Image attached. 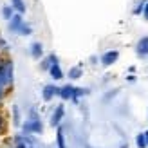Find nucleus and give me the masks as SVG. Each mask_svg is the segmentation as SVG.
<instances>
[{
    "instance_id": "39448f33",
    "label": "nucleus",
    "mask_w": 148,
    "mask_h": 148,
    "mask_svg": "<svg viewBox=\"0 0 148 148\" xmlns=\"http://www.w3.org/2000/svg\"><path fill=\"white\" fill-rule=\"evenodd\" d=\"M63 114H65L63 105H58L56 110H54V114H53V117H51V125H53V127H60V123L63 119Z\"/></svg>"
},
{
    "instance_id": "ddd939ff",
    "label": "nucleus",
    "mask_w": 148,
    "mask_h": 148,
    "mask_svg": "<svg viewBox=\"0 0 148 148\" xmlns=\"http://www.w3.org/2000/svg\"><path fill=\"white\" fill-rule=\"evenodd\" d=\"M11 2H13V9H16L20 14L25 13V4H24V0H11Z\"/></svg>"
},
{
    "instance_id": "9d476101",
    "label": "nucleus",
    "mask_w": 148,
    "mask_h": 148,
    "mask_svg": "<svg viewBox=\"0 0 148 148\" xmlns=\"http://www.w3.org/2000/svg\"><path fill=\"white\" fill-rule=\"evenodd\" d=\"M42 54H43V45L40 42H34L31 45V56L34 58V60H38V58H42Z\"/></svg>"
},
{
    "instance_id": "1a4fd4ad",
    "label": "nucleus",
    "mask_w": 148,
    "mask_h": 148,
    "mask_svg": "<svg viewBox=\"0 0 148 148\" xmlns=\"http://www.w3.org/2000/svg\"><path fill=\"white\" fill-rule=\"evenodd\" d=\"M49 74H51L54 79H62V78H63V71H62V67H60V63L56 62V63L51 65V67H49Z\"/></svg>"
},
{
    "instance_id": "f8f14e48",
    "label": "nucleus",
    "mask_w": 148,
    "mask_h": 148,
    "mask_svg": "<svg viewBox=\"0 0 148 148\" xmlns=\"http://www.w3.org/2000/svg\"><path fill=\"white\" fill-rule=\"evenodd\" d=\"M56 62H58L56 54H49V56L45 58V60L42 62V69H43V71H49V67H51L53 63H56Z\"/></svg>"
},
{
    "instance_id": "7ed1b4c3",
    "label": "nucleus",
    "mask_w": 148,
    "mask_h": 148,
    "mask_svg": "<svg viewBox=\"0 0 148 148\" xmlns=\"http://www.w3.org/2000/svg\"><path fill=\"white\" fill-rule=\"evenodd\" d=\"M117 58H119V53H117V51H107V53L101 56V63L105 65V67H108V65L117 62Z\"/></svg>"
},
{
    "instance_id": "4468645a",
    "label": "nucleus",
    "mask_w": 148,
    "mask_h": 148,
    "mask_svg": "<svg viewBox=\"0 0 148 148\" xmlns=\"http://www.w3.org/2000/svg\"><path fill=\"white\" fill-rule=\"evenodd\" d=\"M31 33H33V29H31V25H29V24H25V22H24V24L20 25V29H18V34H24V36H29Z\"/></svg>"
},
{
    "instance_id": "6e6552de",
    "label": "nucleus",
    "mask_w": 148,
    "mask_h": 148,
    "mask_svg": "<svg viewBox=\"0 0 148 148\" xmlns=\"http://www.w3.org/2000/svg\"><path fill=\"white\" fill-rule=\"evenodd\" d=\"M58 96H62V99H72L74 98V87L72 85H65L60 88Z\"/></svg>"
},
{
    "instance_id": "a211bd4d",
    "label": "nucleus",
    "mask_w": 148,
    "mask_h": 148,
    "mask_svg": "<svg viewBox=\"0 0 148 148\" xmlns=\"http://www.w3.org/2000/svg\"><path fill=\"white\" fill-rule=\"evenodd\" d=\"M145 4H146V0H141V2H139V5L134 9V13L136 14H139V13H143V9H145Z\"/></svg>"
},
{
    "instance_id": "aec40b11",
    "label": "nucleus",
    "mask_w": 148,
    "mask_h": 148,
    "mask_svg": "<svg viewBox=\"0 0 148 148\" xmlns=\"http://www.w3.org/2000/svg\"><path fill=\"white\" fill-rule=\"evenodd\" d=\"M143 134H145V141H146V146H148V130H146V132H143Z\"/></svg>"
},
{
    "instance_id": "dca6fc26",
    "label": "nucleus",
    "mask_w": 148,
    "mask_h": 148,
    "mask_svg": "<svg viewBox=\"0 0 148 148\" xmlns=\"http://www.w3.org/2000/svg\"><path fill=\"white\" fill-rule=\"evenodd\" d=\"M2 16H4L5 20H11V18H13V7L4 5V7H2Z\"/></svg>"
},
{
    "instance_id": "423d86ee",
    "label": "nucleus",
    "mask_w": 148,
    "mask_h": 148,
    "mask_svg": "<svg viewBox=\"0 0 148 148\" xmlns=\"http://www.w3.org/2000/svg\"><path fill=\"white\" fill-rule=\"evenodd\" d=\"M22 24H24L22 14H20V13H18V14H13V18L9 20V31H11V33H18V29H20Z\"/></svg>"
},
{
    "instance_id": "2eb2a0df",
    "label": "nucleus",
    "mask_w": 148,
    "mask_h": 148,
    "mask_svg": "<svg viewBox=\"0 0 148 148\" xmlns=\"http://www.w3.org/2000/svg\"><path fill=\"white\" fill-rule=\"evenodd\" d=\"M79 76H81V67H79V65H78V67H72L69 71V78L71 79H78Z\"/></svg>"
},
{
    "instance_id": "20e7f679",
    "label": "nucleus",
    "mask_w": 148,
    "mask_h": 148,
    "mask_svg": "<svg viewBox=\"0 0 148 148\" xmlns=\"http://www.w3.org/2000/svg\"><path fill=\"white\" fill-rule=\"evenodd\" d=\"M58 92H60V88H58V87H54V85H45V87H43V90H42V98L45 99V101H51Z\"/></svg>"
},
{
    "instance_id": "6ab92c4d",
    "label": "nucleus",
    "mask_w": 148,
    "mask_h": 148,
    "mask_svg": "<svg viewBox=\"0 0 148 148\" xmlns=\"http://www.w3.org/2000/svg\"><path fill=\"white\" fill-rule=\"evenodd\" d=\"M143 16H145V20H148V0H146V4H145V9H143Z\"/></svg>"
},
{
    "instance_id": "412c9836",
    "label": "nucleus",
    "mask_w": 148,
    "mask_h": 148,
    "mask_svg": "<svg viewBox=\"0 0 148 148\" xmlns=\"http://www.w3.org/2000/svg\"><path fill=\"white\" fill-rule=\"evenodd\" d=\"M2 123H4V119H2V116H0V128H2Z\"/></svg>"
},
{
    "instance_id": "f3484780",
    "label": "nucleus",
    "mask_w": 148,
    "mask_h": 148,
    "mask_svg": "<svg viewBox=\"0 0 148 148\" xmlns=\"http://www.w3.org/2000/svg\"><path fill=\"white\" fill-rule=\"evenodd\" d=\"M136 145H137V148H148V146H146V141H145V134H137Z\"/></svg>"
},
{
    "instance_id": "f03ea898",
    "label": "nucleus",
    "mask_w": 148,
    "mask_h": 148,
    "mask_svg": "<svg viewBox=\"0 0 148 148\" xmlns=\"http://www.w3.org/2000/svg\"><path fill=\"white\" fill-rule=\"evenodd\" d=\"M2 76H4V81L5 85H11L13 83V63L9 60H4V65H2Z\"/></svg>"
},
{
    "instance_id": "f257e3e1",
    "label": "nucleus",
    "mask_w": 148,
    "mask_h": 148,
    "mask_svg": "<svg viewBox=\"0 0 148 148\" xmlns=\"http://www.w3.org/2000/svg\"><path fill=\"white\" fill-rule=\"evenodd\" d=\"M22 128H24L25 134H42L43 132V125L38 119V114L34 116V110H31V119H27Z\"/></svg>"
},
{
    "instance_id": "0eeeda50",
    "label": "nucleus",
    "mask_w": 148,
    "mask_h": 148,
    "mask_svg": "<svg viewBox=\"0 0 148 148\" xmlns=\"http://www.w3.org/2000/svg\"><path fill=\"white\" fill-rule=\"evenodd\" d=\"M136 51H137L139 56H148V36H143V38L137 42Z\"/></svg>"
},
{
    "instance_id": "4be33fe9",
    "label": "nucleus",
    "mask_w": 148,
    "mask_h": 148,
    "mask_svg": "<svg viewBox=\"0 0 148 148\" xmlns=\"http://www.w3.org/2000/svg\"><path fill=\"white\" fill-rule=\"evenodd\" d=\"M0 45H2V42H0Z\"/></svg>"
},
{
    "instance_id": "9b49d317",
    "label": "nucleus",
    "mask_w": 148,
    "mask_h": 148,
    "mask_svg": "<svg viewBox=\"0 0 148 148\" xmlns=\"http://www.w3.org/2000/svg\"><path fill=\"white\" fill-rule=\"evenodd\" d=\"M56 145H58V148H67V145H65V137H63V128L62 127H58V130H56Z\"/></svg>"
}]
</instances>
